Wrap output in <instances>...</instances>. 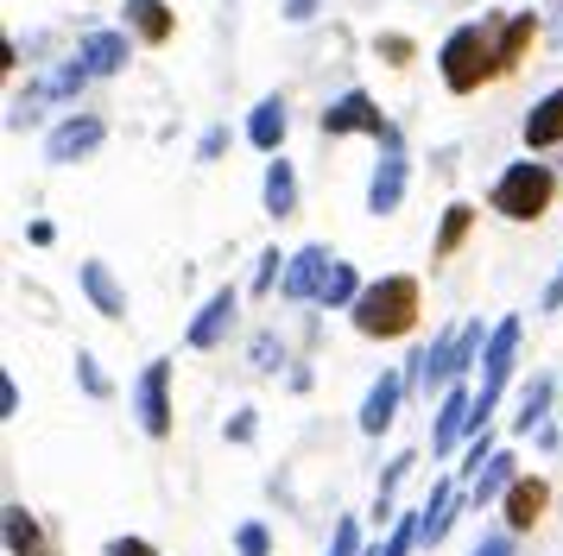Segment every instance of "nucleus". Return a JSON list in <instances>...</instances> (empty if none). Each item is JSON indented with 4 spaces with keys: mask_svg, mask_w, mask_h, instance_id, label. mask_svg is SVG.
<instances>
[{
    "mask_svg": "<svg viewBox=\"0 0 563 556\" xmlns=\"http://www.w3.org/2000/svg\"><path fill=\"white\" fill-rule=\"evenodd\" d=\"M437 70H443V89L450 96H475L487 76L500 70V45H494V32L482 20L456 25L443 45H437Z\"/></svg>",
    "mask_w": 563,
    "mask_h": 556,
    "instance_id": "1",
    "label": "nucleus"
},
{
    "mask_svg": "<svg viewBox=\"0 0 563 556\" xmlns=\"http://www.w3.org/2000/svg\"><path fill=\"white\" fill-rule=\"evenodd\" d=\"M355 329L361 335H374V342H393V335H406L411 323H418V278L411 273H386L374 278L367 291L355 298Z\"/></svg>",
    "mask_w": 563,
    "mask_h": 556,
    "instance_id": "2",
    "label": "nucleus"
},
{
    "mask_svg": "<svg viewBox=\"0 0 563 556\" xmlns=\"http://www.w3.org/2000/svg\"><path fill=\"white\" fill-rule=\"evenodd\" d=\"M551 197H558V171L538 165V158H519V165H507V171L494 177L487 209L507 215V222H538V215L551 209Z\"/></svg>",
    "mask_w": 563,
    "mask_h": 556,
    "instance_id": "3",
    "label": "nucleus"
},
{
    "mask_svg": "<svg viewBox=\"0 0 563 556\" xmlns=\"http://www.w3.org/2000/svg\"><path fill=\"white\" fill-rule=\"evenodd\" d=\"M96 76H89V64L82 57H64V64H52V70L38 76V82H26V96H13V114H7V126L20 133V126H32L45 108H64V101H77L82 89H89Z\"/></svg>",
    "mask_w": 563,
    "mask_h": 556,
    "instance_id": "4",
    "label": "nucleus"
},
{
    "mask_svg": "<svg viewBox=\"0 0 563 556\" xmlns=\"http://www.w3.org/2000/svg\"><path fill=\"white\" fill-rule=\"evenodd\" d=\"M519 335H526V323H519V316H500V323H494V335H487V354H482V386H475V430H487L494 404H500V392H507L512 360H519Z\"/></svg>",
    "mask_w": 563,
    "mask_h": 556,
    "instance_id": "5",
    "label": "nucleus"
},
{
    "mask_svg": "<svg viewBox=\"0 0 563 556\" xmlns=\"http://www.w3.org/2000/svg\"><path fill=\"white\" fill-rule=\"evenodd\" d=\"M406 184H411L406 133H399V126H386V140H380V165H374V177H367V215H393V209L406 202Z\"/></svg>",
    "mask_w": 563,
    "mask_h": 556,
    "instance_id": "6",
    "label": "nucleus"
},
{
    "mask_svg": "<svg viewBox=\"0 0 563 556\" xmlns=\"http://www.w3.org/2000/svg\"><path fill=\"white\" fill-rule=\"evenodd\" d=\"M317 126H323V140H349V133H374V140H386V114H380V101L367 96V89H342V96L317 114Z\"/></svg>",
    "mask_w": 563,
    "mask_h": 556,
    "instance_id": "7",
    "label": "nucleus"
},
{
    "mask_svg": "<svg viewBox=\"0 0 563 556\" xmlns=\"http://www.w3.org/2000/svg\"><path fill=\"white\" fill-rule=\"evenodd\" d=\"M133 418L153 443L172 436V360H146V374L133 379Z\"/></svg>",
    "mask_w": 563,
    "mask_h": 556,
    "instance_id": "8",
    "label": "nucleus"
},
{
    "mask_svg": "<svg viewBox=\"0 0 563 556\" xmlns=\"http://www.w3.org/2000/svg\"><path fill=\"white\" fill-rule=\"evenodd\" d=\"M234 310H241L234 285H216V291L203 298V310L190 316V329H184V348H197V354L222 348V342H229V329H234Z\"/></svg>",
    "mask_w": 563,
    "mask_h": 556,
    "instance_id": "9",
    "label": "nucleus"
},
{
    "mask_svg": "<svg viewBox=\"0 0 563 556\" xmlns=\"http://www.w3.org/2000/svg\"><path fill=\"white\" fill-rule=\"evenodd\" d=\"M102 140H108L102 114H64V121L45 133V158H52V165H77V158H89Z\"/></svg>",
    "mask_w": 563,
    "mask_h": 556,
    "instance_id": "10",
    "label": "nucleus"
},
{
    "mask_svg": "<svg viewBox=\"0 0 563 556\" xmlns=\"http://www.w3.org/2000/svg\"><path fill=\"white\" fill-rule=\"evenodd\" d=\"M335 266V253L323 247V241H310V247L291 253V266H285V285H279V298L285 303H317V291H323V278H330Z\"/></svg>",
    "mask_w": 563,
    "mask_h": 556,
    "instance_id": "11",
    "label": "nucleus"
},
{
    "mask_svg": "<svg viewBox=\"0 0 563 556\" xmlns=\"http://www.w3.org/2000/svg\"><path fill=\"white\" fill-rule=\"evenodd\" d=\"M462 436H475V392L468 386H450L437 399V424H431V455L462 449Z\"/></svg>",
    "mask_w": 563,
    "mask_h": 556,
    "instance_id": "12",
    "label": "nucleus"
},
{
    "mask_svg": "<svg viewBox=\"0 0 563 556\" xmlns=\"http://www.w3.org/2000/svg\"><path fill=\"white\" fill-rule=\"evenodd\" d=\"M411 392L406 367H386L374 386H367V399H361V436H386L393 430V418H399V399Z\"/></svg>",
    "mask_w": 563,
    "mask_h": 556,
    "instance_id": "13",
    "label": "nucleus"
},
{
    "mask_svg": "<svg viewBox=\"0 0 563 556\" xmlns=\"http://www.w3.org/2000/svg\"><path fill=\"white\" fill-rule=\"evenodd\" d=\"M77 57L89 64V76H121V70H128V57H133L128 25H121V32H114V25H102V32H82Z\"/></svg>",
    "mask_w": 563,
    "mask_h": 556,
    "instance_id": "14",
    "label": "nucleus"
},
{
    "mask_svg": "<svg viewBox=\"0 0 563 556\" xmlns=\"http://www.w3.org/2000/svg\"><path fill=\"white\" fill-rule=\"evenodd\" d=\"M77 285H82V298L96 303V316H108V323H121V316H128V291H121V278L108 273V259H82Z\"/></svg>",
    "mask_w": 563,
    "mask_h": 556,
    "instance_id": "15",
    "label": "nucleus"
},
{
    "mask_svg": "<svg viewBox=\"0 0 563 556\" xmlns=\"http://www.w3.org/2000/svg\"><path fill=\"white\" fill-rule=\"evenodd\" d=\"M519 140H526V152L563 146V82H558V89H551L544 101H532V114L519 121Z\"/></svg>",
    "mask_w": 563,
    "mask_h": 556,
    "instance_id": "16",
    "label": "nucleus"
},
{
    "mask_svg": "<svg viewBox=\"0 0 563 556\" xmlns=\"http://www.w3.org/2000/svg\"><path fill=\"white\" fill-rule=\"evenodd\" d=\"M285 133H291L285 96H260V101H254V114H247V140H254V152H266V158H279Z\"/></svg>",
    "mask_w": 563,
    "mask_h": 556,
    "instance_id": "17",
    "label": "nucleus"
},
{
    "mask_svg": "<svg viewBox=\"0 0 563 556\" xmlns=\"http://www.w3.org/2000/svg\"><path fill=\"white\" fill-rule=\"evenodd\" d=\"M544 500H551V487H544L538 475L532 480H526V475L512 480V493L500 500V505H507V531H512V537H519V531H532L538 519H544Z\"/></svg>",
    "mask_w": 563,
    "mask_h": 556,
    "instance_id": "18",
    "label": "nucleus"
},
{
    "mask_svg": "<svg viewBox=\"0 0 563 556\" xmlns=\"http://www.w3.org/2000/svg\"><path fill=\"white\" fill-rule=\"evenodd\" d=\"M260 202H266V215H298V171H291V158H266V177H260Z\"/></svg>",
    "mask_w": 563,
    "mask_h": 556,
    "instance_id": "19",
    "label": "nucleus"
},
{
    "mask_svg": "<svg viewBox=\"0 0 563 556\" xmlns=\"http://www.w3.org/2000/svg\"><path fill=\"white\" fill-rule=\"evenodd\" d=\"M456 505H462V487H456V480H437L431 500L418 505V512H424V551H437V544L450 537V525H456Z\"/></svg>",
    "mask_w": 563,
    "mask_h": 556,
    "instance_id": "20",
    "label": "nucleus"
},
{
    "mask_svg": "<svg viewBox=\"0 0 563 556\" xmlns=\"http://www.w3.org/2000/svg\"><path fill=\"white\" fill-rule=\"evenodd\" d=\"M121 20L140 32V45H165V38L178 32V13H172L165 0H128V7H121Z\"/></svg>",
    "mask_w": 563,
    "mask_h": 556,
    "instance_id": "21",
    "label": "nucleus"
},
{
    "mask_svg": "<svg viewBox=\"0 0 563 556\" xmlns=\"http://www.w3.org/2000/svg\"><path fill=\"white\" fill-rule=\"evenodd\" d=\"M551 392H558V379L551 374H532V386L519 392V411H512V436H532L544 424V411H551Z\"/></svg>",
    "mask_w": 563,
    "mask_h": 556,
    "instance_id": "22",
    "label": "nucleus"
},
{
    "mask_svg": "<svg viewBox=\"0 0 563 556\" xmlns=\"http://www.w3.org/2000/svg\"><path fill=\"white\" fill-rule=\"evenodd\" d=\"M512 480H519V468H512V455L500 449V455H494V462L482 468V475L468 480V500H475V505H494V500H507V493H512Z\"/></svg>",
    "mask_w": 563,
    "mask_h": 556,
    "instance_id": "23",
    "label": "nucleus"
},
{
    "mask_svg": "<svg viewBox=\"0 0 563 556\" xmlns=\"http://www.w3.org/2000/svg\"><path fill=\"white\" fill-rule=\"evenodd\" d=\"M7 551L13 556H52V537L38 531V519H32L26 505H7Z\"/></svg>",
    "mask_w": 563,
    "mask_h": 556,
    "instance_id": "24",
    "label": "nucleus"
},
{
    "mask_svg": "<svg viewBox=\"0 0 563 556\" xmlns=\"http://www.w3.org/2000/svg\"><path fill=\"white\" fill-rule=\"evenodd\" d=\"M361 291H367V285H361V273L349 266V259H335L330 278H323V291H317V303H330V310H355Z\"/></svg>",
    "mask_w": 563,
    "mask_h": 556,
    "instance_id": "25",
    "label": "nucleus"
},
{
    "mask_svg": "<svg viewBox=\"0 0 563 556\" xmlns=\"http://www.w3.org/2000/svg\"><path fill=\"white\" fill-rule=\"evenodd\" d=\"M468 227H475V209H468V202H450V209H443V227H437V241H431V259H450V253L468 241Z\"/></svg>",
    "mask_w": 563,
    "mask_h": 556,
    "instance_id": "26",
    "label": "nucleus"
},
{
    "mask_svg": "<svg viewBox=\"0 0 563 556\" xmlns=\"http://www.w3.org/2000/svg\"><path fill=\"white\" fill-rule=\"evenodd\" d=\"M532 38H538V13H512V20L500 25V38H494V45H500V70H512Z\"/></svg>",
    "mask_w": 563,
    "mask_h": 556,
    "instance_id": "27",
    "label": "nucleus"
},
{
    "mask_svg": "<svg viewBox=\"0 0 563 556\" xmlns=\"http://www.w3.org/2000/svg\"><path fill=\"white\" fill-rule=\"evenodd\" d=\"M418 544H424V512H399L393 531H386V544L380 551H367V556H411Z\"/></svg>",
    "mask_w": 563,
    "mask_h": 556,
    "instance_id": "28",
    "label": "nucleus"
},
{
    "mask_svg": "<svg viewBox=\"0 0 563 556\" xmlns=\"http://www.w3.org/2000/svg\"><path fill=\"white\" fill-rule=\"evenodd\" d=\"M234 556H273V531L260 525V519H241L234 525Z\"/></svg>",
    "mask_w": 563,
    "mask_h": 556,
    "instance_id": "29",
    "label": "nucleus"
},
{
    "mask_svg": "<svg viewBox=\"0 0 563 556\" xmlns=\"http://www.w3.org/2000/svg\"><path fill=\"white\" fill-rule=\"evenodd\" d=\"M285 266H291V253L266 247V253H260V266H254V291H273V285H285Z\"/></svg>",
    "mask_w": 563,
    "mask_h": 556,
    "instance_id": "30",
    "label": "nucleus"
},
{
    "mask_svg": "<svg viewBox=\"0 0 563 556\" xmlns=\"http://www.w3.org/2000/svg\"><path fill=\"white\" fill-rule=\"evenodd\" d=\"M77 386L89 392V399H108V392H114V386H108V374L96 367V354H89V348H77Z\"/></svg>",
    "mask_w": 563,
    "mask_h": 556,
    "instance_id": "31",
    "label": "nucleus"
},
{
    "mask_svg": "<svg viewBox=\"0 0 563 556\" xmlns=\"http://www.w3.org/2000/svg\"><path fill=\"white\" fill-rule=\"evenodd\" d=\"M330 556H367V551H361V519H335Z\"/></svg>",
    "mask_w": 563,
    "mask_h": 556,
    "instance_id": "32",
    "label": "nucleus"
},
{
    "mask_svg": "<svg viewBox=\"0 0 563 556\" xmlns=\"http://www.w3.org/2000/svg\"><path fill=\"white\" fill-rule=\"evenodd\" d=\"M279 360H285V348H279V342H273V335H254V367H260V374H273Z\"/></svg>",
    "mask_w": 563,
    "mask_h": 556,
    "instance_id": "33",
    "label": "nucleus"
},
{
    "mask_svg": "<svg viewBox=\"0 0 563 556\" xmlns=\"http://www.w3.org/2000/svg\"><path fill=\"white\" fill-rule=\"evenodd\" d=\"M254 430H260L254 411H234L229 424H222V436H229V443H254Z\"/></svg>",
    "mask_w": 563,
    "mask_h": 556,
    "instance_id": "34",
    "label": "nucleus"
},
{
    "mask_svg": "<svg viewBox=\"0 0 563 556\" xmlns=\"http://www.w3.org/2000/svg\"><path fill=\"white\" fill-rule=\"evenodd\" d=\"M102 556H158V551L146 544V537H108Z\"/></svg>",
    "mask_w": 563,
    "mask_h": 556,
    "instance_id": "35",
    "label": "nucleus"
},
{
    "mask_svg": "<svg viewBox=\"0 0 563 556\" xmlns=\"http://www.w3.org/2000/svg\"><path fill=\"white\" fill-rule=\"evenodd\" d=\"M468 556H512V531H487V537H482Z\"/></svg>",
    "mask_w": 563,
    "mask_h": 556,
    "instance_id": "36",
    "label": "nucleus"
},
{
    "mask_svg": "<svg viewBox=\"0 0 563 556\" xmlns=\"http://www.w3.org/2000/svg\"><path fill=\"white\" fill-rule=\"evenodd\" d=\"M222 146H229V126H209L203 140H197V158H222Z\"/></svg>",
    "mask_w": 563,
    "mask_h": 556,
    "instance_id": "37",
    "label": "nucleus"
},
{
    "mask_svg": "<svg viewBox=\"0 0 563 556\" xmlns=\"http://www.w3.org/2000/svg\"><path fill=\"white\" fill-rule=\"evenodd\" d=\"M285 20H291V25L317 20V0H285Z\"/></svg>",
    "mask_w": 563,
    "mask_h": 556,
    "instance_id": "38",
    "label": "nucleus"
},
{
    "mask_svg": "<svg viewBox=\"0 0 563 556\" xmlns=\"http://www.w3.org/2000/svg\"><path fill=\"white\" fill-rule=\"evenodd\" d=\"M0 411H7V418L20 411V386H13V379H0Z\"/></svg>",
    "mask_w": 563,
    "mask_h": 556,
    "instance_id": "39",
    "label": "nucleus"
},
{
    "mask_svg": "<svg viewBox=\"0 0 563 556\" xmlns=\"http://www.w3.org/2000/svg\"><path fill=\"white\" fill-rule=\"evenodd\" d=\"M544 310H563V266H558V278L544 285Z\"/></svg>",
    "mask_w": 563,
    "mask_h": 556,
    "instance_id": "40",
    "label": "nucleus"
}]
</instances>
